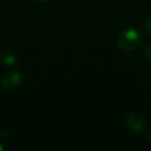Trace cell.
Masks as SVG:
<instances>
[{
	"label": "cell",
	"instance_id": "obj_1",
	"mask_svg": "<svg viewBox=\"0 0 151 151\" xmlns=\"http://www.w3.org/2000/svg\"><path fill=\"white\" fill-rule=\"evenodd\" d=\"M142 38L137 30L127 29L119 34L117 38V45L123 51H132L140 47Z\"/></svg>",
	"mask_w": 151,
	"mask_h": 151
},
{
	"label": "cell",
	"instance_id": "obj_2",
	"mask_svg": "<svg viewBox=\"0 0 151 151\" xmlns=\"http://www.w3.org/2000/svg\"><path fill=\"white\" fill-rule=\"evenodd\" d=\"M125 125L130 132L141 134L146 127V119L140 114H132L125 119Z\"/></svg>",
	"mask_w": 151,
	"mask_h": 151
},
{
	"label": "cell",
	"instance_id": "obj_3",
	"mask_svg": "<svg viewBox=\"0 0 151 151\" xmlns=\"http://www.w3.org/2000/svg\"><path fill=\"white\" fill-rule=\"evenodd\" d=\"M22 81L23 78L19 71H9L2 78L1 84L3 88L6 90H15L21 86Z\"/></svg>",
	"mask_w": 151,
	"mask_h": 151
},
{
	"label": "cell",
	"instance_id": "obj_4",
	"mask_svg": "<svg viewBox=\"0 0 151 151\" xmlns=\"http://www.w3.org/2000/svg\"><path fill=\"white\" fill-rule=\"evenodd\" d=\"M0 63L5 66H12L16 63V58L14 55L9 54V53H2L0 55Z\"/></svg>",
	"mask_w": 151,
	"mask_h": 151
},
{
	"label": "cell",
	"instance_id": "obj_5",
	"mask_svg": "<svg viewBox=\"0 0 151 151\" xmlns=\"http://www.w3.org/2000/svg\"><path fill=\"white\" fill-rule=\"evenodd\" d=\"M144 31L147 35L151 36V16H149L144 22Z\"/></svg>",
	"mask_w": 151,
	"mask_h": 151
},
{
	"label": "cell",
	"instance_id": "obj_6",
	"mask_svg": "<svg viewBox=\"0 0 151 151\" xmlns=\"http://www.w3.org/2000/svg\"><path fill=\"white\" fill-rule=\"evenodd\" d=\"M144 54L146 57L151 59V44H148L144 47Z\"/></svg>",
	"mask_w": 151,
	"mask_h": 151
},
{
	"label": "cell",
	"instance_id": "obj_7",
	"mask_svg": "<svg viewBox=\"0 0 151 151\" xmlns=\"http://www.w3.org/2000/svg\"><path fill=\"white\" fill-rule=\"evenodd\" d=\"M146 139L151 142V132H147V134H146Z\"/></svg>",
	"mask_w": 151,
	"mask_h": 151
},
{
	"label": "cell",
	"instance_id": "obj_8",
	"mask_svg": "<svg viewBox=\"0 0 151 151\" xmlns=\"http://www.w3.org/2000/svg\"><path fill=\"white\" fill-rule=\"evenodd\" d=\"M36 1H40V2H47L49 0H36Z\"/></svg>",
	"mask_w": 151,
	"mask_h": 151
},
{
	"label": "cell",
	"instance_id": "obj_9",
	"mask_svg": "<svg viewBox=\"0 0 151 151\" xmlns=\"http://www.w3.org/2000/svg\"><path fill=\"white\" fill-rule=\"evenodd\" d=\"M2 149H3V147H2V145H1V144H0V151H1V150H2Z\"/></svg>",
	"mask_w": 151,
	"mask_h": 151
}]
</instances>
